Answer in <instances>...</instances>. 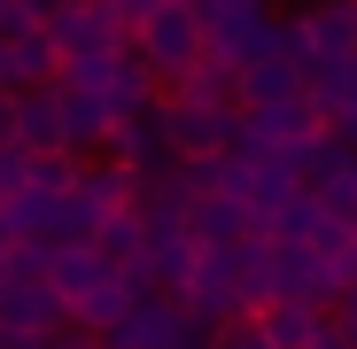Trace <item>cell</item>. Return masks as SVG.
I'll return each mask as SVG.
<instances>
[{
  "instance_id": "obj_12",
  "label": "cell",
  "mask_w": 357,
  "mask_h": 349,
  "mask_svg": "<svg viewBox=\"0 0 357 349\" xmlns=\"http://www.w3.org/2000/svg\"><path fill=\"white\" fill-rule=\"evenodd\" d=\"M311 349H357V326H349L342 311H326V326L311 334Z\"/></svg>"
},
{
  "instance_id": "obj_8",
  "label": "cell",
  "mask_w": 357,
  "mask_h": 349,
  "mask_svg": "<svg viewBox=\"0 0 357 349\" xmlns=\"http://www.w3.org/2000/svg\"><path fill=\"white\" fill-rule=\"evenodd\" d=\"M93 241H101V256H109V264H125V272H132V264L148 256V241H155V225H148V210H140V202H125V210H109V217H101Z\"/></svg>"
},
{
  "instance_id": "obj_5",
  "label": "cell",
  "mask_w": 357,
  "mask_h": 349,
  "mask_svg": "<svg viewBox=\"0 0 357 349\" xmlns=\"http://www.w3.org/2000/svg\"><path fill=\"white\" fill-rule=\"evenodd\" d=\"M178 101H202V109H249V63H233V54H202V63H187L171 78Z\"/></svg>"
},
{
  "instance_id": "obj_1",
  "label": "cell",
  "mask_w": 357,
  "mask_h": 349,
  "mask_svg": "<svg viewBox=\"0 0 357 349\" xmlns=\"http://www.w3.org/2000/svg\"><path fill=\"white\" fill-rule=\"evenodd\" d=\"M54 295H63V311L78 318V326H116L132 303H140V279L125 272V264H109L101 256V241H54Z\"/></svg>"
},
{
  "instance_id": "obj_6",
  "label": "cell",
  "mask_w": 357,
  "mask_h": 349,
  "mask_svg": "<svg viewBox=\"0 0 357 349\" xmlns=\"http://www.w3.org/2000/svg\"><path fill=\"white\" fill-rule=\"evenodd\" d=\"M195 264H202V241L178 225V233H155V241H148V256L132 264V279H140V287H155V295H187Z\"/></svg>"
},
{
  "instance_id": "obj_4",
  "label": "cell",
  "mask_w": 357,
  "mask_h": 349,
  "mask_svg": "<svg viewBox=\"0 0 357 349\" xmlns=\"http://www.w3.org/2000/svg\"><path fill=\"white\" fill-rule=\"evenodd\" d=\"M54 78H63V39L47 24L0 31V86H54Z\"/></svg>"
},
{
  "instance_id": "obj_11",
  "label": "cell",
  "mask_w": 357,
  "mask_h": 349,
  "mask_svg": "<svg viewBox=\"0 0 357 349\" xmlns=\"http://www.w3.org/2000/svg\"><path fill=\"white\" fill-rule=\"evenodd\" d=\"M0 148H24V86H0Z\"/></svg>"
},
{
  "instance_id": "obj_2",
  "label": "cell",
  "mask_w": 357,
  "mask_h": 349,
  "mask_svg": "<svg viewBox=\"0 0 357 349\" xmlns=\"http://www.w3.org/2000/svg\"><path fill=\"white\" fill-rule=\"evenodd\" d=\"M132 47L148 54L163 78H178L187 63H202V54H210V24H202L195 0H155V8L132 24Z\"/></svg>"
},
{
  "instance_id": "obj_3",
  "label": "cell",
  "mask_w": 357,
  "mask_h": 349,
  "mask_svg": "<svg viewBox=\"0 0 357 349\" xmlns=\"http://www.w3.org/2000/svg\"><path fill=\"white\" fill-rule=\"evenodd\" d=\"M287 54H303V63L357 54V0H311L303 16H287Z\"/></svg>"
},
{
  "instance_id": "obj_9",
  "label": "cell",
  "mask_w": 357,
  "mask_h": 349,
  "mask_svg": "<svg viewBox=\"0 0 357 349\" xmlns=\"http://www.w3.org/2000/svg\"><path fill=\"white\" fill-rule=\"evenodd\" d=\"M257 318H264V334H272V349H311V334L326 326V311H319V303H295V295H280V303H264Z\"/></svg>"
},
{
  "instance_id": "obj_7",
  "label": "cell",
  "mask_w": 357,
  "mask_h": 349,
  "mask_svg": "<svg viewBox=\"0 0 357 349\" xmlns=\"http://www.w3.org/2000/svg\"><path fill=\"white\" fill-rule=\"evenodd\" d=\"M24 148H63V155H70V109H63V86H24Z\"/></svg>"
},
{
  "instance_id": "obj_10",
  "label": "cell",
  "mask_w": 357,
  "mask_h": 349,
  "mask_svg": "<svg viewBox=\"0 0 357 349\" xmlns=\"http://www.w3.org/2000/svg\"><path fill=\"white\" fill-rule=\"evenodd\" d=\"M210 349H272V334H264L257 311H241V318H225V326L210 334Z\"/></svg>"
}]
</instances>
